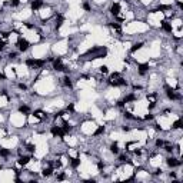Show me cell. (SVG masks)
Masks as SVG:
<instances>
[{"instance_id":"obj_6","label":"cell","mask_w":183,"mask_h":183,"mask_svg":"<svg viewBox=\"0 0 183 183\" xmlns=\"http://www.w3.org/2000/svg\"><path fill=\"white\" fill-rule=\"evenodd\" d=\"M43 7V1L42 0H34V1H32V10L37 11L39 9H42Z\"/></svg>"},{"instance_id":"obj_26","label":"cell","mask_w":183,"mask_h":183,"mask_svg":"<svg viewBox=\"0 0 183 183\" xmlns=\"http://www.w3.org/2000/svg\"><path fill=\"white\" fill-rule=\"evenodd\" d=\"M17 57V53L16 51H11V53H9V59H16Z\"/></svg>"},{"instance_id":"obj_4","label":"cell","mask_w":183,"mask_h":183,"mask_svg":"<svg viewBox=\"0 0 183 183\" xmlns=\"http://www.w3.org/2000/svg\"><path fill=\"white\" fill-rule=\"evenodd\" d=\"M120 9H122V7H120V3H117V1H116V3H113V4H112V7H110V13H112L113 16H119Z\"/></svg>"},{"instance_id":"obj_19","label":"cell","mask_w":183,"mask_h":183,"mask_svg":"<svg viewBox=\"0 0 183 183\" xmlns=\"http://www.w3.org/2000/svg\"><path fill=\"white\" fill-rule=\"evenodd\" d=\"M125 117H126V119H130V120H135V119H136V117H135L130 112H125Z\"/></svg>"},{"instance_id":"obj_16","label":"cell","mask_w":183,"mask_h":183,"mask_svg":"<svg viewBox=\"0 0 183 183\" xmlns=\"http://www.w3.org/2000/svg\"><path fill=\"white\" fill-rule=\"evenodd\" d=\"M63 83H64V86H66V87H72V80H70V77H69V76L63 77Z\"/></svg>"},{"instance_id":"obj_24","label":"cell","mask_w":183,"mask_h":183,"mask_svg":"<svg viewBox=\"0 0 183 183\" xmlns=\"http://www.w3.org/2000/svg\"><path fill=\"white\" fill-rule=\"evenodd\" d=\"M97 167H99V170H102V169H104V163H103L102 160H99V162H97Z\"/></svg>"},{"instance_id":"obj_20","label":"cell","mask_w":183,"mask_h":183,"mask_svg":"<svg viewBox=\"0 0 183 183\" xmlns=\"http://www.w3.org/2000/svg\"><path fill=\"white\" fill-rule=\"evenodd\" d=\"M100 73H103V74H106V73H109V67L107 66H100Z\"/></svg>"},{"instance_id":"obj_2","label":"cell","mask_w":183,"mask_h":183,"mask_svg":"<svg viewBox=\"0 0 183 183\" xmlns=\"http://www.w3.org/2000/svg\"><path fill=\"white\" fill-rule=\"evenodd\" d=\"M17 47H19V50L20 51H26L30 47V45H29V42L26 39H19V42H17Z\"/></svg>"},{"instance_id":"obj_27","label":"cell","mask_w":183,"mask_h":183,"mask_svg":"<svg viewBox=\"0 0 183 183\" xmlns=\"http://www.w3.org/2000/svg\"><path fill=\"white\" fill-rule=\"evenodd\" d=\"M83 9H85V10H90V4H89V3H85V4H83Z\"/></svg>"},{"instance_id":"obj_23","label":"cell","mask_w":183,"mask_h":183,"mask_svg":"<svg viewBox=\"0 0 183 183\" xmlns=\"http://www.w3.org/2000/svg\"><path fill=\"white\" fill-rule=\"evenodd\" d=\"M27 150L30 153H33L34 150H36V146H34V144H27Z\"/></svg>"},{"instance_id":"obj_14","label":"cell","mask_w":183,"mask_h":183,"mask_svg":"<svg viewBox=\"0 0 183 183\" xmlns=\"http://www.w3.org/2000/svg\"><path fill=\"white\" fill-rule=\"evenodd\" d=\"M70 165H72V167H74V169H76V167L80 165V159H79V157H74V159H72Z\"/></svg>"},{"instance_id":"obj_25","label":"cell","mask_w":183,"mask_h":183,"mask_svg":"<svg viewBox=\"0 0 183 183\" xmlns=\"http://www.w3.org/2000/svg\"><path fill=\"white\" fill-rule=\"evenodd\" d=\"M19 3H20V0H11V1H10V6L16 7V6H19Z\"/></svg>"},{"instance_id":"obj_22","label":"cell","mask_w":183,"mask_h":183,"mask_svg":"<svg viewBox=\"0 0 183 183\" xmlns=\"http://www.w3.org/2000/svg\"><path fill=\"white\" fill-rule=\"evenodd\" d=\"M4 47H6V40L0 39V51H1V50H4Z\"/></svg>"},{"instance_id":"obj_21","label":"cell","mask_w":183,"mask_h":183,"mask_svg":"<svg viewBox=\"0 0 183 183\" xmlns=\"http://www.w3.org/2000/svg\"><path fill=\"white\" fill-rule=\"evenodd\" d=\"M163 144H165V142H163L162 139H157V140H156V147H162Z\"/></svg>"},{"instance_id":"obj_10","label":"cell","mask_w":183,"mask_h":183,"mask_svg":"<svg viewBox=\"0 0 183 183\" xmlns=\"http://www.w3.org/2000/svg\"><path fill=\"white\" fill-rule=\"evenodd\" d=\"M104 130H106V127H104V126H99V127L96 129V132L93 133V136H99V135H103V133H104Z\"/></svg>"},{"instance_id":"obj_3","label":"cell","mask_w":183,"mask_h":183,"mask_svg":"<svg viewBox=\"0 0 183 183\" xmlns=\"http://www.w3.org/2000/svg\"><path fill=\"white\" fill-rule=\"evenodd\" d=\"M50 132H51V135H53V136H64V133H63V130H62V127H60V126H51Z\"/></svg>"},{"instance_id":"obj_7","label":"cell","mask_w":183,"mask_h":183,"mask_svg":"<svg viewBox=\"0 0 183 183\" xmlns=\"http://www.w3.org/2000/svg\"><path fill=\"white\" fill-rule=\"evenodd\" d=\"M30 162V156H20L19 157V160H17V163L20 166H26Z\"/></svg>"},{"instance_id":"obj_12","label":"cell","mask_w":183,"mask_h":183,"mask_svg":"<svg viewBox=\"0 0 183 183\" xmlns=\"http://www.w3.org/2000/svg\"><path fill=\"white\" fill-rule=\"evenodd\" d=\"M142 46H143V43H135V45L132 46V49H130V51H132V53H135V51H137V50H140V49H142Z\"/></svg>"},{"instance_id":"obj_17","label":"cell","mask_w":183,"mask_h":183,"mask_svg":"<svg viewBox=\"0 0 183 183\" xmlns=\"http://www.w3.org/2000/svg\"><path fill=\"white\" fill-rule=\"evenodd\" d=\"M19 112H20V113H23V114H29L30 109H29L27 106H20V107H19Z\"/></svg>"},{"instance_id":"obj_13","label":"cell","mask_w":183,"mask_h":183,"mask_svg":"<svg viewBox=\"0 0 183 183\" xmlns=\"http://www.w3.org/2000/svg\"><path fill=\"white\" fill-rule=\"evenodd\" d=\"M110 152L114 153V154H117L119 153V144H117V143H113V144L110 146Z\"/></svg>"},{"instance_id":"obj_9","label":"cell","mask_w":183,"mask_h":183,"mask_svg":"<svg viewBox=\"0 0 183 183\" xmlns=\"http://www.w3.org/2000/svg\"><path fill=\"white\" fill-rule=\"evenodd\" d=\"M51 173H53V167H47V169H43V173H42V175H43V176L45 177H49V176H51Z\"/></svg>"},{"instance_id":"obj_15","label":"cell","mask_w":183,"mask_h":183,"mask_svg":"<svg viewBox=\"0 0 183 183\" xmlns=\"http://www.w3.org/2000/svg\"><path fill=\"white\" fill-rule=\"evenodd\" d=\"M182 127V120L180 119H177L175 123H173V126H172V129H175V130H177V129H180Z\"/></svg>"},{"instance_id":"obj_8","label":"cell","mask_w":183,"mask_h":183,"mask_svg":"<svg viewBox=\"0 0 183 183\" xmlns=\"http://www.w3.org/2000/svg\"><path fill=\"white\" fill-rule=\"evenodd\" d=\"M162 29L165 30L166 33H172V30H173V27H172V24L169 22H162Z\"/></svg>"},{"instance_id":"obj_11","label":"cell","mask_w":183,"mask_h":183,"mask_svg":"<svg viewBox=\"0 0 183 183\" xmlns=\"http://www.w3.org/2000/svg\"><path fill=\"white\" fill-rule=\"evenodd\" d=\"M147 69H149V64H140L139 66V74H144L147 72Z\"/></svg>"},{"instance_id":"obj_28","label":"cell","mask_w":183,"mask_h":183,"mask_svg":"<svg viewBox=\"0 0 183 183\" xmlns=\"http://www.w3.org/2000/svg\"><path fill=\"white\" fill-rule=\"evenodd\" d=\"M153 117H154L153 114H147V116H144V120H152Z\"/></svg>"},{"instance_id":"obj_5","label":"cell","mask_w":183,"mask_h":183,"mask_svg":"<svg viewBox=\"0 0 183 183\" xmlns=\"http://www.w3.org/2000/svg\"><path fill=\"white\" fill-rule=\"evenodd\" d=\"M166 162H167V165L170 166V167H176V166H180V165H182V162H180L179 159H176V157H169Z\"/></svg>"},{"instance_id":"obj_29","label":"cell","mask_w":183,"mask_h":183,"mask_svg":"<svg viewBox=\"0 0 183 183\" xmlns=\"http://www.w3.org/2000/svg\"><path fill=\"white\" fill-rule=\"evenodd\" d=\"M19 87H20L22 90H26V89H27V86H26V85H23V83H20V85H19Z\"/></svg>"},{"instance_id":"obj_18","label":"cell","mask_w":183,"mask_h":183,"mask_svg":"<svg viewBox=\"0 0 183 183\" xmlns=\"http://www.w3.org/2000/svg\"><path fill=\"white\" fill-rule=\"evenodd\" d=\"M9 154H10V150H7V149H4V147L0 149V156H3V157H7Z\"/></svg>"},{"instance_id":"obj_1","label":"cell","mask_w":183,"mask_h":183,"mask_svg":"<svg viewBox=\"0 0 183 183\" xmlns=\"http://www.w3.org/2000/svg\"><path fill=\"white\" fill-rule=\"evenodd\" d=\"M53 69L57 70V72H64V70H66V67H64V64H63L60 57H57V59L53 60Z\"/></svg>"},{"instance_id":"obj_30","label":"cell","mask_w":183,"mask_h":183,"mask_svg":"<svg viewBox=\"0 0 183 183\" xmlns=\"http://www.w3.org/2000/svg\"><path fill=\"white\" fill-rule=\"evenodd\" d=\"M0 79H1V80H6V76L3 73H0Z\"/></svg>"}]
</instances>
